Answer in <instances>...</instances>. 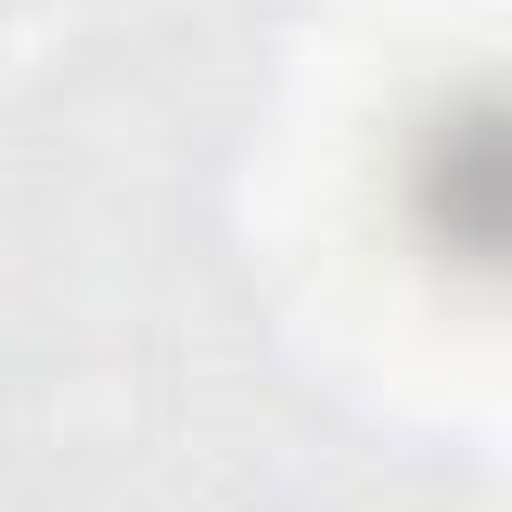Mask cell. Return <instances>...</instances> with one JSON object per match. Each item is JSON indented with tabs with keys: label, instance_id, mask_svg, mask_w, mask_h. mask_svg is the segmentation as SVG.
I'll return each mask as SVG.
<instances>
[{
	"label": "cell",
	"instance_id": "6da1fadb",
	"mask_svg": "<svg viewBox=\"0 0 512 512\" xmlns=\"http://www.w3.org/2000/svg\"><path fill=\"white\" fill-rule=\"evenodd\" d=\"M408 216L448 264L496 272L504 256V112L488 96L448 104L408 168Z\"/></svg>",
	"mask_w": 512,
	"mask_h": 512
}]
</instances>
